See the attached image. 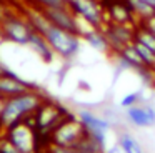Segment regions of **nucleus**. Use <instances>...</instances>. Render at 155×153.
<instances>
[{"instance_id": "obj_7", "label": "nucleus", "mask_w": 155, "mask_h": 153, "mask_svg": "<svg viewBox=\"0 0 155 153\" xmlns=\"http://www.w3.org/2000/svg\"><path fill=\"white\" fill-rule=\"evenodd\" d=\"M68 7L77 17L84 18L95 28H104L105 23H108L107 13L97 0H68Z\"/></svg>"}, {"instance_id": "obj_29", "label": "nucleus", "mask_w": 155, "mask_h": 153, "mask_svg": "<svg viewBox=\"0 0 155 153\" xmlns=\"http://www.w3.org/2000/svg\"><path fill=\"white\" fill-rule=\"evenodd\" d=\"M2 17H4V12H2V7H0V20H2Z\"/></svg>"}, {"instance_id": "obj_9", "label": "nucleus", "mask_w": 155, "mask_h": 153, "mask_svg": "<svg viewBox=\"0 0 155 153\" xmlns=\"http://www.w3.org/2000/svg\"><path fill=\"white\" fill-rule=\"evenodd\" d=\"M125 118L137 128H150L155 125V106L150 103H137L125 108Z\"/></svg>"}, {"instance_id": "obj_25", "label": "nucleus", "mask_w": 155, "mask_h": 153, "mask_svg": "<svg viewBox=\"0 0 155 153\" xmlns=\"http://www.w3.org/2000/svg\"><path fill=\"white\" fill-rule=\"evenodd\" d=\"M142 25H143L150 33H153V35H155V13L152 17H148V18L142 20Z\"/></svg>"}, {"instance_id": "obj_6", "label": "nucleus", "mask_w": 155, "mask_h": 153, "mask_svg": "<svg viewBox=\"0 0 155 153\" xmlns=\"http://www.w3.org/2000/svg\"><path fill=\"white\" fill-rule=\"evenodd\" d=\"M50 135H52V143L70 146V145H75L78 140L84 138L87 135V130H85V126L82 125V122L78 118L67 115Z\"/></svg>"}, {"instance_id": "obj_16", "label": "nucleus", "mask_w": 155, "mask_h": 153, "mask_svg": "<svg viewBox=\"0 0 155 153\" xmlns=\"http://www.w3.org/2000/svg\"><path fill=\"white\" fill-rule=\"evenodd\" d=\"M82 40H85L87 42L88 47H92L94 50H97V52H108L110 50V45H108V40L107 37H105L104 30L102 28H94L90 30L88 33H85L84 37H82Z\"/></svg>"}, {"instance_id": "obj_28", "label": "nucleus", "mask_w": 155, "mask_h": 153, "mask_svg": "<svg viewBox=\"0 0 155 153\" xmlns=\"http://www.w3.org/2000/svg\"><path fill=\"white\" fill-rule=\"evenodd\" d=\"M143 2H147L148 5H152V7H153V8H155V0H143Z\"/></svg>"}, {"instance_id": "obj_21", "label": "nucleus", "mask_w": 155, "mask_h": 153, "mask_svg": "<svg viewBox=\"0 0 155 153\" xmlns=\"http://www.w3.org/2000/svg\"><path fill=\"white\" fill-rule=\"evenodd\" d=\"M142 100V92L140 90H137V92H130V93H125L124 96L120 98V108H128V106H132V105H137L138 102Z\"/></svg>"}, {"instance_id": "obj_22", "label": "nucleus", "mask_w": 155, "mask_h": 153, "mask_svg": "<svg viewBox=\"0 0 155 153\" xmlns=\"http://www.w3.org/2000/svg\"><path fill=\"white\" fill-rule=\"evenodd\" d=\"M32 5L38 8H54V7H65L68 5L67 0H32Z\"/></svg>"}, {"instance_id": "obj_23", "label": "nucleus", "mask_w": 155, "mask_h": 153, "mask_svg": "<svg viewBox=\"0 0 155 153\" xmlns=\"http://www.w3.org/2000/svg\"><path fill=\"white\" fill-rule=\"evenodd\" d=\"M48 153H85V151L82 148H78L77 145L65 146V145H55V143H52L50 148H48Z\"/></svg>"}, {"instance_id": "obj_17", "label": "nucleus", "mask_w": 155, "mask_h": 153, "mask_svg": "<svg viewBox=\"0 0 155 153\" xmlns=\"http://www.w3.org/2000/svg\"><path fill=\"white\" fill-rule=\"evenodd\" d=\"M127 5L130 7V10L134 12L135 18H138L142 22V20L148 18V17H152L155 13V8L152 5H148L147 2H143V0H127Z\"/></svg>"}, {"instance_id": "obj_20", "label": "nucleus", "mask_w": 155, "mask_h": 153, "mask_svg": "<svg viewBox=\"0 0 155 153\" xmlns=\"http://www.w3.org/2000/svg\"><path fill=\"white\" fill-rule=\"evenodd\" d=\"M134 47L137 48V52H138V55H140L143 65L155 70V53L152 52L150 48H147L145 45H142L140 42H135V40H134Z\"/></svg>"}, {"instance_id": "obj_8", "label": "nucleus", "mask_w": 155, "mask_h": 153, "mask_svg": "<svg viewBox=\"0 0 155 153\" xmlns=\"http://www.w3.org/2000/svg\"><path fill=\"white\" fill-rule=\"evenodd\" d=\"M135 27L137 25H130V23H114V22L105 23V27L102 30L107 37L112 52L118 53L125 45L134 42Z\"/></svg>"}, {"instance_id": "obj_1", "label": "nucleus", "mask_w": 155, "mask_h": 153, "mask_svg": "<svg viewBox=\"0 0 155 153\" xmlns=\"http://www.w3.org/2000/svg\"><path fill=\"white\" fill-rule=\"evenodd\" d=\"M44 102L45 96L34 88L4 100V103L0 106V125L7 130L8 126L15 125V123L32 118Z\"/></svg>"}, {"instance_id": "obj_10", "label": "nucleus", "mask_w": 155, "mask_h": 153, "mask_svg": "<svg viewBox=\"0 0 155 153\" xmlns=\"http://www.w3.org/2000/svg\"><path fill=\"white\" fill-rule=\"evenodd\" d=\"M28 90H32L30 83L25 82L20 76L14 75L12 72L0 75V100L2 102L7 98H12L15 95H20L24 92H28Z\"/></svg>"}, {"instance_id": "obj_3", "label": "nucleus", "mask_w": 155, "mask_h": 153, "mask_svg": "<svg viewBox=\"0 0 155 153\" xmlns=\"http://www.w3.org/2000/svg\"><path fill=\"white\" fill-rule=\"evenodd\" d=\"M35 30L32 28V25L28 23V20L25 17L18 15H4L0 20V35L5 40L17 45H28L32 33Z\"/></svg>"}, {"instance_id": "obj_24", "label": "nucleus", "mask_w": 155, "mask_h": 153, "mask_svg": "<svg viewBox=\"0 0 155 153\" xmlns=\"http://www.w3.org/2000/svg\"><path fill=\"white\" fill-rule=\"evenodd\" d=\"M0 153H22L7 136L0 138Z\"/></svg>"}, {"instance_id": "obj_27", "label": "nucleus", "mask_w": 155, "mask_h": 153, "mask_svg": "<svg viewBox=\"0 0 155 153\" xmlns=\"http://www.w3.org/2000/svg\"><path fill=\"white\" fill-rule=\"evenodd\" d=\"M7 72H10V70H8L7 67L4 65V63L0 62V75H2V73H7Z\"/></svg>"}, {"instance_id": "obj_14", "label": "nucleus", "mask_w": 155, "mask_h": 153, "mask_svg": "<svg viewBox=\"0 0 155 153\" xmlns=\"http://www.w3.org/2000/svg\"><path fill=\"white\" fill-rule=\"evenodd\" d=\"M27 47H28V48H32L42 60H44V62H47V63H50L52 60H54V57H55V52L52 50V47L48 45L47 38H45L42 33H37V32L32 33V37H30V40H28V45Z\"/></svg>"}, {"instance_id": "obj_11", "label": "nucleus", "mask_w": 155, "mask_h": 153, "mask_svg": "<svg viewBox=\"0 0 155 153\" xmlns=\"http://www.w3.org/2000/svg\"><path fill=\"white\" fill-rule=\"evenodd\" d=\"M47 18L52 25L60 27L64 30L77 33V15L70 10V7H54V8H44Z\"/></svg>"}, {"instance_id": "obj_19", "label": "nucleus", "mask_w": 155, "mask_h": 153, "mask_svg": "<svg viewBox=\"0 0 155 153\" xmlns=\"http://www.w3.org/2000/svg\"><path fill=\"white\" fill-rule=\"evenodd\" d=\"M134 40H135V42H140L142 45H145L147 48H150L152 52L155 53V35L148 32L143 25H140V27L137 25V27H135Z\"/></svg>"}, {"instance_id": "obj_13", "label": "nucleus", "mask_w": 155, "mask_h": 153, "mask_svg": "<svg viewBox=\"0 0 155 153\" xmlns=\"http://www.w3.org/2000/svg\"><path fill=\"white\" fill-rule=\"evenodd\" d=\"M25 18L28 20L32 28L37 33H42V35H45V32L52 27V23H50V20L47 18L45 12L42 8H38V7H35V5L28 7V8L25 10Z\"/></svg>"}, {"instance_id": "obj_15", "label": "nucleus", "mask_w": 155, "mask_h": 153, "mask_svg": "<svg viewBox=\"0 0 155 153\" xmlns=\"http://www.w3.org/2000/svg\"><path fill=\"white\" fill-rule=\"evenodd\" d=\"M107 18L108 22H114V23H130V25H135L134 12L130 10V7L124 5V3H114L108 8Z\"/></svg>"}, {"instance_id": "obj_5", "label": "nucleus", "mask_w": 155, "mask_h": 153, "mask_svg": "<svg viewBox=\"0 0 155 153\" xmlns=\"http://www.w3.org/2000/svg\"><path fill=\"white\" fill-rule=\"evenodd\" d=\"M7 136L22 153H37V135L34 123H27V120L18 122L7 128Z\"/></svg>"}, {"instance_id": "obj_12", "label": "nucleus", "mask_w": 155, "mask_h": 153, "mask_svg": "<svg viewBox=\"0 0 155 153\" xmlns=\"http://www.w3.org/2000/svg\"><path fill=\"white\" fill-rule=\"evenodd\" d=\"M77 118L82 122V125L85 126L87 132H97V130L98 132H108L110 126H112V123L108 122L107 118L95 115L90 110H80V112L77 113Z\"/></svg>"}, {"instance_id": "obj_26", "label": "nucleus", "mask_w": 155, "mask_h": 153, "mask_svg": "<svg viewBox=\"0 0 155 153\" xmlns=\"http://www.w3.org/2000/svg\"><path fill=\"white\" fill-rule=\"evenodd\" d=\"M105 153H124V151H122V148H120L118 145H115V146L107 148V150H105Z\"/></svg>"}, {"instance_id": "obj_18", "label": "nucleus", "mask_w": 155, "mask_h": 153, "mask_svg": "<svg viewBox=\"0 0 155 153\" xmlns=\"http://www.w3.org/2000/svg\"><path fill=\"white\" fill-rule=\"evenodd\" d=\"M118 146L122 148L124 153H143L142 151V145L127 132L120 133V136H118Z\"/></svg>"}, {"instance_id": "obj_4", "label": "nucleus", "mask_w": 155, "mask_h": 153, "mask_svg": "<svg viewBox=\"0 0 155 153\" xmlns=\"http://www.w3.org/2000/svg\"><path fill=\"white\" fill-rule=\"evenodd\" d=\"M67 115H68L67 110L64 106H60L58 103L44 102L40 105V108L35 112V115L32 116V123H34L35 130H38V132L52 133Z\"/></svg>"}, {"instance_id": "obj_2", "label": "nucleus", "mask_w": 155, "mask_h": 153, "mask_svg": "<svg viewBox=\"0 0 155 153\" xmlns=\"http://www.w3.org/2000/svg\"><path fill=\"white\" fill-rule=\"evenodd\" d=\"M45 38H47L48 45L52 47V50L55 52V55L62 57V58L68 60L74 58L82 47V38L74 32L64 30L60 27L52 25L50 28L45 32Z\"/></svg>"}]
</instances>
